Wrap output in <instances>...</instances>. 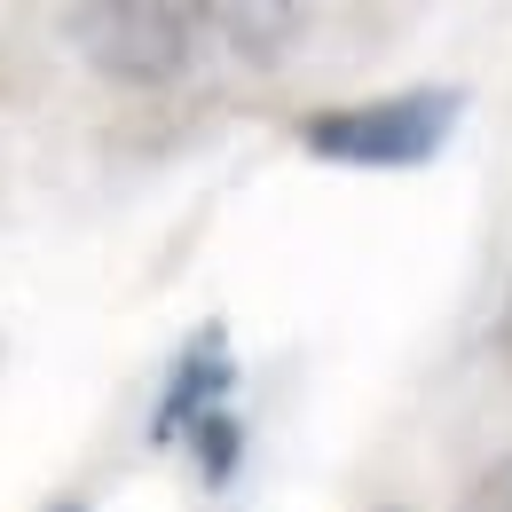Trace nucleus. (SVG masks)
<instances>
[{
    "instance_id": "nucleus-5",
    "label": "nucleus",
    "mask_w": 512,
    "mask_h": 512,
    "mask_svg": "<svg viewBox=\"0 0 512 512\" xmlns=\"http://www.w3.org/2000/svg\"><path fill=\"white\" fill-rule=\"evenodd\" d=\"M457 512H512V449H505V457H489V465L465 481Z\"/></svg>"
},
{
    "instance_id": "nucleus-2",
    "label": "nucleus",
    "mask_w": 512,
    "mask_h": 512,
    "mask_svg": "<svg viewBox=\"0 0 512 512\" xmlns=\"http://www.w3.org/2000/svg\"><path fill=\"white\" fill-rule=\"evenodd\" d=\"M205 8H174V0H95L71 8L64 32L79 40V56L103 71L111 87H174L205 48Z\"/></svg>"
},
{
    "instance_id": "nucleus-4",
    "label": "nucleus",
    "mask_w": 512,
    "mask_h": 512,
    "mask_svg": "<svg viewBox=\"0 0 512 512\" xmlns=\"http://www.w3.org/2000/svg\"><path fill=\"white\" fill-rule=\"evenodd\" d=\"M237 449H245V434H237V410H213V418L190 434V457H197V473H205L213 489L237 473Z\"/></svg>"
},
{
    "instance_id": "nucleus-1",
    "label": "nucleus",
    "mask_w": 512,
    "mask_h": 512,
    "mask_svg": "<svg viewBox=\"0 0 512 512\" xmlns=\"http://www.w3.org/2000/svg\"><path fill=\"white\" fill-rule=\"evenodd\" d=\"M465 95L457 87H402V95H371V103H331L316 111L300 142L323 166H363V174H402L442 158V142L457 134Z\"/></svg>"
},
{
    "instance_id": "nucleus-6",
    "label": "nucleus",
    "mask_w": 512,
    "mask_h": 512,
    "mask_svg": "<svg viewBox=\"0 0 512 512\" xmlns=\"http://www.w3.org/2000/svg\"><path fill=\"white\" fill-rule=\"evenodd\" d=\"M48 512H87V497H56V505H48Z\"/></svg>"
},
{
    "instance_id": "nucleus-3",
    "label": "nucleus",
    "mask_w": 512,
    "mask_h": 512,
    "mask_svg": "<svg viewBox=\"0 0 512 512\" xmlns=\"http://www.w3.org/2000/svg\"><path fill=\"white\" fill-rule=\"evenodd\" d=\"M229 386H237V363H229V331L221 323H205L190 347L174 355V371L158 386V410H150V442L174 449L190 442L197 426L213 418V410H229Z\"/></svg>"
}]
</instances>
